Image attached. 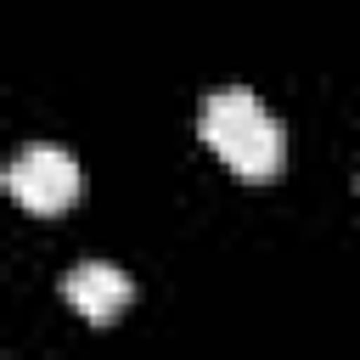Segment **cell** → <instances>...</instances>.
Instances as JSON below:
<instances>
[{
  "label": "cell",
  "mask_w": 360,
  "mask_h": 360,
  "mask_svg": "<svg viewBox=\"0 0 360 360\" xmlns=\"http://www.w3.org/2000/svg\"><path fill=\"white\" fill-rule=\"evenodd\" d=\"M6 191H11L28 214H39V219L68 214V208L79 202V163H73L62 146H28V152L6 169Z\"/></svg>",
  "instance_id": "cell-1"
},
{
  "label": "cell",
  "mask_w": 360,
  "mask_h": 360,
  "mask_svg": "<svg viewBox=\"0 0 360 360\" xmlns=\"http://www.w3.org/2000/svg\"><path fill=\"white\" fill-rule=\"evenodd\" d=\"M264 118V107H259V96L253 90H214L208 101H202V118H197V135H202V146L208 152H231L253 124Z\"/></svg>",
  "instance_id": "cell-3"
},
{
  "label": "cell",
  "mask_w": 360,
  "mask_h": 360,
  "mask_svg": "<svg viewBox=\"0 0 360 360\" xmlns=\"http://www.w3.org/2000/svg\"><path fill=\"white\" fill-rule=\"evenodd\" d=\"M62 292H68V304L90 321V326H112L124 309H129V298H135V281L118 270V264H101V259H84V264H73L68 276H62Z\"/></svg>",
  "instance_id": "cell-2"
},
{
  "label": "cell",
  "mask_w": 360,
  "mask_h": 360,
  "mask_svg": "<svg viewBox=\"0 0 360 360\" xmlns=\"http://www.w3.org/2000/svg\"><path fill=\"white\" fill-rule=\"evenodd\" d=\"M281 163H287V135H281V124L264 112L231 152H225V169L236 174V180H248V186H264V180H276L281 174Z\"/></svg>",
  "instance_id": "cell-4"
}]
</instances>
